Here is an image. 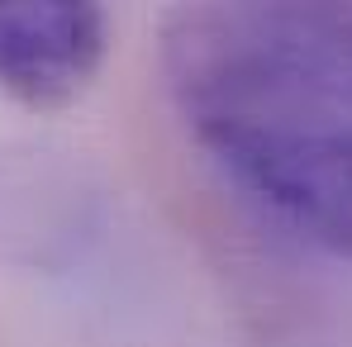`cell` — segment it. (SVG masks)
Returning <instances> with one entry per match:
<instances>
[{
    "mask_svg": "<svg viewBox=\"0 0 352 347\" xmlns=\"http://www.w3.org/2000/svg\"><path fill=\"white\" fill-rule=\"evenodd\" d=\"M162 71L195 143L248 195L352 257V5H176Z\"/></svg>",
    "mask_w": 352,
    "mask_h": 347,
    "instance_id": "6da1fadb",
    "label": "cell"
},
{
    "mask_svg": "<svg viewBox=\"0 0 352 347\" xmlns=\"http://www.w3.org/2000/svg\"><path fill=\"white\" fill-rule=\"evenodd\" d=\"M110 48L100 5H0V91L29 110H62L86 96Z\"/></svg>",
    "mask_w": 352,
    "mask_h": 347,
    "instance_id": "7a4b0ae2",
    "label": "cell"
}]
</instances>
